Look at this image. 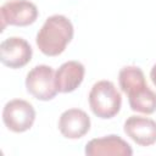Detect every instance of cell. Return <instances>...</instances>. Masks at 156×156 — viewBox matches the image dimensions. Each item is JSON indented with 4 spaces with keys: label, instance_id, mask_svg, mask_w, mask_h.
Masks as SVG:
<instances>
[{
    "label": "cell",
    "instance_id": "obj_2",
    "mask_svg": "<svg viewBox=\"0 0 156 156\" xmlns=\"http://www.w3.org/2000/svg\"><path fill=\"white\" fill-rule=\"evenodd\" d=\"M89 106L93 113L100 118H112L122 106V96L110 80L96 82L89 93Z\"/></svg>",
    "mask_w": 156,
    "mask_h": 156
},
{
    "label": "cell",
    "instance_id": "obj_9",
    "mask_svg": "<svg viewBox=\"0 0 156 156\" xmlns=\"http://www.w3.org/2000/svg\"><path fill=\"white\" fill-rule=\"evenodd\" d=\"M88 156L115 155V156H130L133 150L130 145L118 135H107L102 138L91 139L85 146Z\"/></svg>",
    "mask_w": 156,
    "mask_h": 156
},
{
    "label": "cell",
    "instance_id": "obj_4",
    "mask_svg": "<svg viewBox=\"0 0 156 156\" xmlns=\"http://www.w3.org/2000/svg\"><path fill=\"white\" fill-rule=\"evenodd\" d=\"M35 119L33 105L22 99H13L5 104L2 110V121L5 126L15 132L22 133L28 130Z\"/></svg>",
    "mask_w": 156,
    "mask_h": 156
},
{
    "label": "cell",
    "instance_id": "obj_6",
    "mask_svg": "<svg viewBox=\"0 0 156 156\" xmlns=\"http://www.w3.org/2000/svg\"><path fill=\"white\" fill-rule=\"evenodd\" d=\"M33 55L32 46L27 40L18 37H10L0 44V60L10 68L26 66Z\"/></svg>",
    "mask_w": 156,
    "mask_h": 156
},
{
    "label": "cell",
    "instance_id": "obj_3",
    "mask_svg": "<svg viewBox=\"0 0 156 156\" xmlns=\"http://www.w3.org/2000/svg\"><path fill=\"white\" fill-rule=\"evenodd\" d=\"M26 88L38 100L48 101L54 99L57 94L54 69L46 65L33 67L26 77Z\"/></svg>",
    "mask_w": 156,
    "mask_h": 156
},
{
    "label": "cell",
    "instance_id": "obj_1",
    "mask_svg": "<svg viewBox=\"0 0 156 156\" xmlns=\"http://www.w3.org/2000/svg\"><path fill=\"white\" fill-rule=\"evenodd\" d=\"M73 24L63 15H52L46 18L37 34V45L46 56L62 54L73 38Z\"/></svg>",
    "mask_w": 156,
    "mask_h": 156
},
{
    "label": "cell",
    "instance_id": "obj_5",
    "mask_svg": "<svg viewBox=\"0 0 156 156\" xmlns=\"http://www.w3.org/2000/svg\"><path fill=\"white\" fill-rule=\"evenodd\" d=\"M38 17L37 6L28 0H11L5 2L0 9L1 30L7 24L10 26H29Z\"/></svg>",
    "mask_w": 156,
    "mask_h": 156
},
{
    "label": "cell",
    "instance_id": "obj_13",
    "mask_svg": "<svg viewBox=\"0 0 156 156\" xmlns=\"http://www.w3.org/2000/svg\"><path fill=\"white\" fill-rule=\"evenodd\" d=\"M150 78H151V80H152V83L156 85V63L152 66V68H151V72H150Z\"/></svg>",
    "mask_w": 156,
    "mask_h": 156
},
{
    "label": "cell",
    "instance_id": "obj_8",
    "mask_svg": "<svg viewBox=\"0 0 156 156\" xmlns=\"http://www.w3.org/2000/svg\"><path fill=\"white\" fill-rule=\"evenodd\" d=\"M124 133L138 145L150 146L156 143V122L147 117L130 116L124 122Z\"/></svg>",
    "mask_w": 156,
    "mask_h": 156
},
{
    "label": "cell",
    "instance_id": "obj_10",
    "mask_svg": "<svg viewBox=\"0 0 156 156\" xmlns=\"http://www.w3.org/2000/svg\"><path fill=\"white\" fill-rule=\"evenodd\" d=\"M85 68L79 61H67L62 63L55 73L57 91L71 93L76 90L84 79Z\"/></svg>",
    "mask_w": 156,
    "mask_h": 156
},
{
    "label": "cell",
    "instance_id": "obj_11",
    "mask_svg": "<svg viewBox=\"0 0 156 156\" xmlns=\"http://www.w3.org/2000/svg\"><path fill=\"white\" fill-rule=\"evenodd\" d=\"M118 82L122 91L127 95L146 87L144 72L136 66H126L119 71Z\"/></svg>",
    "mask_w": 156,
    "mask_h": 156
},
{
    "label": "cell",
    "instance_id": "obj_12",
    "mask_svg": "<svg viewBox=\"0 0 156 156\" xmlns=\"http://www.w3.org/2000/svg\"><path fill=\"white\" fill-rule=\"evenodd\" d=\"M129 106L133 111L151 115L156 111V93L147 85L128 95Z\"/></svg>",
    "mask_w": 156,
    "mask_h": 156
},
{
    "label": "cell",
    "instance_id": "obj_7",
    "mask_svg": "<svg viewBox=\"0 0 156 156\" xmlns=\"http://www.w3.org/2000/svg\"><path fill=\"white\" fill-rule=\"evenodd\" d=\"M58 129L65 138L79 139L89 132L90 118L80 108H68L60 116Z\"/></svg>",
    "mask_w": 156,
    "mask_h": 156
}]
</instances>
